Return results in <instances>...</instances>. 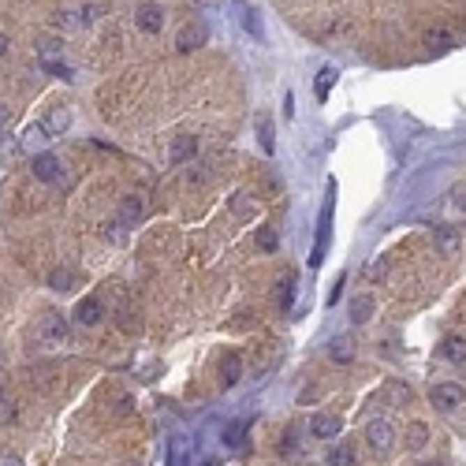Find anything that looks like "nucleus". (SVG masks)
<instances>
[{"label": "nucleus", "instance_id": "obj_15", "mask_svg": "<svg viewBox=\"0 0 466 466\" xmlns=\"http://www.w3.org/2000/svg\"><path fill=\"white\" fill-rule=\"evenodd\" d=\"M41 127L49 131V138H52V135H63V131L71 127V112H68V108H52V112L45 116V123H41Z\"/></svg>", "mask_w": 466, "mask_h": 466}, {"label": "nucleus", "instance_id": "obj_26", "mask_svg": "<svg viewBox=\"0 0 466 466\" xmlns=\"http://www.w3.org/2000/svg\"><path fill=\"white\" fill-rule=\"evenodd\" d=\"M257 135H262V149H265V153H273V149H276V138H273V120H269L265 112L257 116Z\"/></svg>", "mask_w": 466, "mask_h": 466}, {"label": "nucleus", "instance_id": "obj_33", "mask_svg": "<svg viewBox=\"0 0 466 466\" xmlns=\"http://www.w3.org/2000/svg\"><path fill=\"white\" fill-rule=\"evenodd\" d=\"M45 71L60 75V79H71V68H68V63H60V60H49V63H45Z\"/></svg>", "mask_w": 466, "mask_h": 466}, {"label": "nucleus", "instance_id": "obj_31", "mask_svg": "<svg viewBox=\"0 0 466 466\" xmlns=\"http://www.w3.org/2000/svg\"><path fill=\"white\" fill-rule=\"evenodd\" d=\"M257 246H262L265 254L276 250V232H273V227H257Z\"/></svg>", "mask_w": 466, "mask_h": 466}, {"label": "nucleus", "instance_id": "obj_34", "mask_svg": "<svg viewBox=\"0 0 466 466\" xmlns=\"http://www.w3.org/2000/svg\"><path fill=\"white\" fill-rule=\"evenodd\" d=\"M12 418H15V410H12V403L4 399V403H0V421H12Z\"/></svg>", "mask_w": 466, "mask_h": 466}, {"label": "nucleus", "instance_id": "obj_9", "mask_svg": "<svg viewBox=\"0 0 466 466\" xmlns=\"http://www.w3.org/2000/svg\"><path fill=\"white\" fill-rule=\"evenodd\" d=\"M202 41H205V27L202 23H187V27L179 30V38H176V49L179 52H194Z\"/></svg>", "mask_w": 466, "mask_h": 466}, {"label": "nucleus", "instance_id": "obj_7", "mask_svg": "<svg viewBox=\"0 0 466 466\" xmlns=\"http://www.w3.org/2000/svg\"><path fill=\"white\" fill-rule=\"evenodd\" d=\"M310 433H313L317 440L340 437V418H336V414H313V418H310Z\"/></svg>", "mask_w": 466, "mask_h": 466}, {"label": "nucleus", "instance_id": "obj_12", "mask_svg": "<svg viewBox=\"0 0 466 466\" xmlns=\"http://www.w3.org/2000/svg\"><path fill=\"white\" fill-rule=\"evenodd\" d=\"M220 381H224V388H232V384L243 381V359H239V354H224V359H220Z\"/></svg>", "mask_w": 466, "mask_h": 466}, {"label": "nucleus", "instance_id": "obj_40", "mask_svg": "<svg viewBox=\"0 0 466 466\" xmlns=\"http://www.w3.org/2000/svg\"><path fill=\"white\" fill-rule=\"evenodd\" d=\"M418 466H444V463H418Z\"/></svg>", "mask_w": 466, "mask_h": 466}, {"label": "nucleus", "instance_id": "obj_8", "mask_svg": "<svg viewBox=\"0 0 466 466\" xmlns=\"http://www.w3.org/2000/svg\"><path fill=\"white\" fill-rule=\"evenodd\" d=\"M142 213H146V202L138 198V194H127V198L120 202V224L123 227H135L138 220H142Z\"/></svg>", "mask_w": 466, "mask_h": 466}, {"label": "nucleus", "instance_id": "obj_24", "mask_svg": "<svg viewBox=\"0 0 466 466\" xmlns=\"http://www.w3.org/2000/svg\"><path fill=\"white\" fill-rule=\"evenodd\" d=\"M336 86V68H321V75H317V82H313V97L317 101H324L329 97V90Z\"/></svg>", "mask_w": 466, "mask_h": 466}, {"label": "nucleus", "instance_id": "obj_3", "mask_svg": "<svg viewBox=\"0 0 466 466\" xmlns=\"http://www.w3.org/2000/svg\"><path fill=\"white\" fill-rule=\"evenodd\" d=\"M30 168H34V176H38L41 183H63V165L49 153V149H45V153H34Z\"/></svg>", "mask_w": 466, "mask_h": 466}, {"label": "nucleus", "instance_id": "obj_23", "mask_svg": "<svg viewBox=\"0 0 466 466\" xmlns=\"http://www.w3.org/2000/svg\"><path fill=\"white\" fill-rule=\"evenodd\" d=\"M426 444H429V429L421 426V421H410V426H407V448L421 451Z\"/></svg>", "mask_w": 466, "mask_h": 466}, {"label": "nucleus", "instance_id": "obj_27", "mask_svg": "<svg viewBox=\"0 0 466 466\" xmlns=\"http://www.w3.org/2000/svg\"><path fill=\"white\" fill-rule=\"evenodd\" d=\"M433 239H437V246L444 254H455L459 250V235L451 232V227H437V235H433Z\"/></svg>", "mask_w": 466, "mask_h": 466}, {"label": "nucleus", "instance_id": "obj_10", "mask_svg": "<svg viewBox=\"0 0 466 466\" xmlns=\"http://www.w3.org/2000/svg\"><path fill=\"white\" fill-rule=\"evenodd\" d=\"M105 317V306H101V299H82L79 302V306H75V321H79V324H97V321H101Z\"/></svg>", "mask_w": 466, "mask_h": 466}, {"label": "nucleus", "instance_id": "obj_19", "mask_svg": "<svg viewBox=\"0 0 466 466\" xmlns=\"http://www.w3.org/2000/svg\"><path fill=\"white\" fill-rule=\"evenodd\" d=\"M373 299L370 295H359V299H351V321L354 324H366V321H370L373 317Z\"/></svg>", "mask_w": 466, "mask_h": 466}, {"label": "nucleus", "instance_id": "obj_13", "mask_svg": "<svg viewBox=\"0 0 466 466\" xmlns=\"http://www.w3.org/2000/svg\"><path fill=\"white\" fill-rule=\"evenodd\" d=\"M168 466H190V437L168 440Z\"/></svg>", "mask_w": 466, "mask_h": 466}, {"label": "nucleus", "instance_id": "obj_30", "mask_svg": "<svg viewBox=\"0 0 466 466\" xmlns=\"http://www.w3.org/2000/svg\"><path fill=\"white\" fill-rule=\"evenodd\" d=\"M388 399H392V407H407L410 403V388L407 384H388Z\"/></svg>", "mask_w": 466, "mask_h": 466}, {"label": "nucleus", "instance_id": "obj_32", "mask_svg": "<svg viewBox=\"0 0 466 466\" xmlns=\"http://www.w3.org/2000/svg\"><path fill=\"white\" fill-rule=\"evenodd\" d=\"M57 19H60V27H63V30H79V27L86 23V19H82V12H60Z\"/></svg>", "mask_w": 466, "mask_h": 466}, {"label": "nucleus", "instance_id": "obj_25", "mask_svg": "<svg viewBox=\"0 0 466 466\" xmlns=\"http://www.w3.org/2000/svg\"><path fill=\"white\" fill-rule=\"evenodd\" d=\"M49 287L52 291H71L75 287V273H71V269H52V273H49Z\"/></svg>", "mask_w": 466, "mask_h": 466}, {"label": "nucleus", "instance_id": "obj_16", "mask_svg": "<svg viewBox=\"0 0 466 466\" xmlns=\"http://www.w3.org/2000/svg\"><path fill=\"white\" fill-rule=\"evenodd\" d=\"M440 354H444L448 362H466V340H463V336H444Z\"/></svg>", "mask_w": 466, "mask_h": 466}, {"label": "nucleus", "instance_id": "obj_1", "mask_svg": "<svg viewBox=\"0 0 466 466\" xmlns=\"http://www.w3.org/2000/svg\"><path fill=\"white\" fill-rule=\"evenodd\" d=\"M366 444L373 448V455H388V451L396 448V429L388 426L384 418H377V421L366 426Z\"/></svg>", "mask_w": 466, "mask_h": 466}, {"label": "nucleus", "instance_id": "obj_21", "mask_svg": "<svg viewBox=\"0 0 466 466\" xmlns=\"http://www.w3.org/2000/svg\"><path fill=\"white\" fill-rule=\"evenodd\" d=\"M235 8H239V15H243V27H246V34L262 38V15H257L250 4H243V0H239V4H235Z\"/></svg>", "mask_w": 466, "mask_h": 466}, {"label": "nucleus", "instance_id": "obj_18", "mask_svg": "<svg viewBox=\"0 0 466 466\" xmlns=\"http://www.w3.org/2000/svg\"><path fill=\"white\" fill-rule=\"evenodd\" d=\"M45 127H41V123H34V127H27V131H23V138H19V146H23V149H34V153H45V149H41V146H45Z\"/></svg>", "mask_w": 466, "mask_h": 466}, {"label": "nucleus", "instance_id": "obj_22", "mask_svg": "<svg viewBox=\"0 0 466 466\" xmlns=\"http://www.w3.org/2000/svg\"><path fill=\"white\" fill-rule=\"evenodd\" d=\"M23 153V146H19V138H8V135H0V168H8L12 160Z\"/></svg>", "mask_w": 466, "mask_h": 466}, {"label": "nucleus", "instance_id": "obj_29", "mask_svg": "<svg viewBox=\"0 0 466 466\" xmlns=\"http://www.w3.org/2000/svg\"><path fill=\"white\" fill-rule=\"evenodd\" d=\"M246 429H250V421H235V426H227L224 429V444H227V448H239Z\"/></svg>", "mask_w": 466, "mask_h": 466}, {"label": "nucleus", "instance_id": "obj_2", "mask_svg": "<svg viewBox=\"0 0 466 466\" xmlns=\"http://www.w3.org/2000/svg\"><path fill=\"white\" fill-rule=\"evenodd\" d=\"M38 336H41V340H45L49 347L68 343V321H63L60 313H45V317L38 321Z\"/></svg>", "mask_w": 466, "mask_h": 466}, {"label": "nucleus", "instance_id": "obj_5", "mask_svg": "<svg viewBox=\"0 0 466 466\" xmlns=\"http://www.w3.org/2000/svg\"><path fill=\"white\" fill-rule=\"evenodd\" d=\"M429 399H433V407H437V410H455V407H463L466 392L459 384H437L429 392Z\"/></svg>", "mask_w": 466, "mask_h": 466}, {"label": "nucleus", "instance_id": "obj_36", "mask_svg": "<svg viewBox=\"0 0 466 466\" xmlns=\"http://www.w3.org/2000/svg\"><path fill=\"white\" fill-rule=\"evenodd\" d=\"M8 116H12V108H8V105H0V131H4V123H8Z\"/></svg>", "mask_w": 466, "mask_h": 466}, {"label": "nucleus", "instance_id": "obj_20", "mask_svg": "<svg viewBox=\"0 0 466 466\" xmlns=\"http://www.w3.org/2000/svg\"><path fill=\"white\" fill-rule=\"evenodd\" d=\"M329 466H359V455H354L351 444H340V448L329 451Z\"/></svg>", "mask_w": 466, "mask_h": 466}, {"label": "nucleus", "instance_id": "obj_14", "mask_svg": "<svg viewBox=\"0 0 466 466\" xmlns=\"http://www.w3.org/2000/svg\"><path fill=\"white\" fill-rule=\"evenodd\" d=\"M329 359L340 362V366L354 359V340H351V336H336V340L329 343Z\"/></svg>", "mask_w": 466, "mask_h": 466}, {"label": "nucleus", "instance_id": "obj_38", "mask_svg": "<svg viewBox=\"0 0 466 466\" xmlns=\"http://www.w3.org/2000/svg\"><path fill=\"white\" fill-rule=\"evenodd\" d=\"M0 466H23V463H19V459H4V463H0Z\"/></svg>", "mask_w": 466, "mask_h": 466}, {"label": "nucleus", "instance_id": "obj_4", "mask_svg": "<svg viewBox=\"0 0 466 466\" xmlns=\"http://www.w3.org/2000/svg\"><path fill=\"white\" fill-rule=\"evenodd\" d=\"M135 23H138V30H146V34H157V30L165 27V8L160 4H138Z\"/></svg>", "mask_w": 466, "mask_h": 466}, {"label": "nucleus", "instance_id": "obj_41", "mask_svg": "<svg viewBox=\"0 0 466 466\" xmlns=\"http://www.w3.org/2000/svg\"><path fill=\"white\" fill-rule=\"evenodd\" d=\"M459 209H466V198H459Z\"/></svg>", "mask_w": 466, "mask_h": 466}, {"label": "nucleus", "instance_id": "obj_39", "mask_svg": "<svg viewBox=\"0 0 466 466\" xmlns=\"http://www.w3.org/2000/svg\"><path fill=\"white\" fill-rule=\"evenodd\" d=\"M0 403H4V377H0Z\"/></svg>", "mask_w": 466, "mask_h": 466}, {"label": "nucleus", "instance_id": "obj_28", "mask_svg": "<svg viewBox=\"0 0 466 466\" xmlns=\"http://www.w3.org/2000/svg\"><path fill=\"white\" fill-rule=\"evenodd\" d=\"M38 52H41V60H60V52H63V45H60V38H38Z\"/></svg>", "mask_w": 466, "mask_h": 466}, {"label": "nucleus", "instance_id": "obj_35", "mask_svg": "<svg viewBox=\"0 0 466 466\" xmlns=\"http://www.w3.org/2000/svg\"><path fill=\"white\" fill-rule=\"evenodd\" d=\"M284 116H287V120L295 116V97H291V93H284Z\"/></svg>", "mask_w": 466, "mask_h": 466}, {"label": "nucleus", "instance_id": "obj_17", "mask_svg": "<svg viewBox=\"0 0 466 466\" xmlns=\"http://www.w3.org/2000/svg\"><path fill=\"white\" fill-rule=\"evenodd\" d=\"M291 302H295V273L280 276V284H276V306L291 310Z\"/></svg>", "mask_w": 466, "mask_h": 466}, {"label": "nucleus", "instance_id": "obj_37", "mask_svg": "<svg viewBox=\"0 0 466 466\" xmlns=\"http://www.w3.org/2000/svg\"><path fill=\"white\" fill-rule=\"evenodd\" d=\"M8 52V34H0V57Z\"/></svg>", "mask_w": 466, "mask_h": 466}, {"label": "nucleus", "instance_id": "obj_6", "mask_svg": "<svg viewBox=\"0 0 466 466\" xmlns=\"http://www.w3.org/2000/svg\"><path fill=\"white\" fill-rule=\"evenodd\" d=\"M421 45L433 49V52L459 49V34H455V30H448V27H433V30H426V34H421Z\"/></svg>", "mask_w": 466, "mask_h": 466}, {"label": "nucleus", "instance_id": "obj_11", "mask_svg": "<svg viewBox=\"0 0 466 466\" xmlns=\"http://www.w3.org/2000/svg\"><path fill=\"white\" fill-rule=\"evenodd\" d=\"M194 153H198V138L179 135L176 142H172V149H168V160H172V165H183V160H190Z\"/></svg>", "mask_w": 466, "mask_h": 466}]
</instances>
